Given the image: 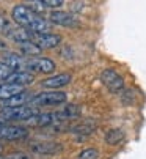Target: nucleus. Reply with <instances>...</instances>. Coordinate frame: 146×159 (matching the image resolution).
Returning a JSON list of instances; mask_svg holds the SVG:
<instances>
[{
    "mask_svg": "<svg viewBox=\"0 0 146 159\" xmlns=\"http://www.w3.org/2000/svg\"><path fill=\"white\" fill-rule=\"evenodd\" d=\"M71 79H72L71 74L61 73V74H55V76H52V77L44 79V80L41 82V85H42L44 88H61V87L68 85V84L71 82Z\"/></svg>",
    "mask_w": 146,
    "mask_h": 159,
    "instance_id": "obj_14",
    "label": "nucleus"
},
{
    "mask_svg": "<svg viewBox=\"0 0 146 159\" xmlns=\"http://www.w3.org/2000/svg\"><path fill=\"white\" fill-rule=\"evenodd\" d=\"M41 2L47 7V8H60L61 5H63V2H64V0H41Z\"/></svg>",
    "mask_w": 146,
    "mask_h": 159,
    "instance_id": "obj_22",
    "label": "nucleus"
},
{
    "mask_svg": "<svg viewBox=\"0 0 146 159\" xmlns=\"http://www.w3.org/2000/svg\"><path fill=\"white\" fill-rule=\"evenodd\" d=\"M2 153H3V147L0 145V156H2Z\"/></svg>",
    "mask_w": 146,
    "mask_h": 159,
    "instance_id": "obj_24",
    "label": "nucleus"
},
{
    "mask_svg": "<svg viewBox=\"0 0 146 159\" xmlns=\"http://www.w3.org/2000/svg\"><path fill=\"white\" fill-rule=\"evenodd\" d=\"M38 112L36 107L33 106H17V107H8V109H0V120L7 123H14V121H29L32 117H35Z\"/></svg>",
    "mask_w": 146,
    "mask_h": 159,
    "instance_id": "obj_2",
    "label": "nucleus"
},
{
    "mask_svg": "<svg viewBox=\"0 0 146 159\" xmlns=\"http://www.w3.org/2000/svg\"><path fill=\"white\" fill-rule=\"evenodd\" d=\"M13 73V70L3 61H0V80H7V77Z\"/></svg>",
    "mask_w": 146,
    "mask_h": 159,
    "instance_id": "obj_21",
    "label": "nucleus"
},
{
    "mask_svg": "<svg viewBox=\"0 0 146 159\" xmlns=\"http://www.w3.org/2000/svg\"><path fill=\"white\" fill-rule=\"evenodd\" d=\"M33 95L27 93V92H20L14 96L0 99V109H8V107H17V106H25L32 101Z\"/></svg>",
    "mask_w": 146,
    "mask_h": 159,
    "instance_id": "obj_10",
    "label": "nucleus"
},
{
    "mask_svg": "<svg viewBox=\"0 0 146 159\" xmlns=\"http://www.w3.org/2000/svg\"><path fill=\"white\" fill-rule=\"evenodd\" d=\"M0 159H30V157L24 153H13L8 156H0Z\"/></svg>",
    "mask_w": 146,
    "mask_h": 159,
    "instance_id": "obj_23",
    "label": "nucleus"
},
{
    "mask_svg": "<svg viewBox=\"0 0 146 159\" xmlns=\"http://www.w3.org/2000/svg\"><path fill=\"white\" fill-rule=\"evenodd\" d=\"M11 17L17 25L30 30L32 33H51L52 30V22L35 13L27 5H16L13 8Z\"/></svg>",
    "mask_w": 146,
    "mask_h": 159,
    "instance_id": "obj_1",
    "label": "nucleus"
},
{
    "mask_svg": "<svg viewBox=\"0 0 146 159\" xmlns=\"http://www.w3.org/2000/svg\"><path fill=\"white\" fill-rule=\"evenodd\" d=\"M101 80L105 85V88H108V92L112 93H119L124 88V80L115 70H104L101 74Z\"/></svg>",
    "mask_w": 146,
    "mask_h": 159,
    "instance_id": "obj_6",
    "label": "nucleus"
},
{
    "mask_svg": "<svg viewBox=\"0 0 146 159\" xmlns=\"http://www.w3.org/2000/svg\"><path fill=\"white\" fill-rule=\"evenodd\" d=\"M61 150V145L57 142H33L30 145V151H33L35 154H55Z\"/></svg>",
    "mask_w": 146,
    "mask_h": 159,
    "instance_id": "obj_11",
    "label": "nucleus"
},
{
    "mask_svg": "<svg viewBox=\"0 0 146 159\" xmlns=\"http://www.w3.org/2000/svg\"><path fill=\"white\" fill-rule=\"evenodd\" d=\"M49 20L55 25H61V27H79V20L72 16L71 13L61 11V10H54L49 14Z\"/></svg>",
    "mask_w": 146,
    "mask_h": 159,
    "instance_id": "obj_8",
    "label": "nucleus"
},
{
    "mask_svg": "<svg viewBox=\"0 0 146 159\" xmlns=\"http://www.w3.org/2000/svg\"><path fill=\"white\" fill-rule=\"evenodd\" d=\"M80 113H82V110H80L79 106H76V104H68V106H64L63 109H60V110L55 112V117H57V120H58V123H60V121H69V120L79 118Z\"/></svg>",
    "mask_w": 146,
    "mask_h": 159,
    "instance_id": "obj_12",
    "label": "nucleus"
},
{
    "mask_svg": "<svg viewBox=\"0 0 146 159\" xmlns=\"http://www.w3.org/2000/svg\"><path fill=\"white\" fill-rule=\"evenodd\" d=\"M33 80H35L33 73H29V71H13V73L7 77L5 82L14 84V85H20V87H25V85H30Z\"/></svg>",
    "mask_w": 146,
    "mask_h": 159,
    "instance_id": "obj_13",
    "label": "nucleus"
},
{
    "mask_svg": "<svg viewBox=\"0 0 146 159\" xmlns=\"http://www.w3.org/2000/svg\"><path fill=\"white\" fill-rule=\"evenodd\" d=\"M24 92V87L20 85H14V84H0V99H5V98H10V96H14L17 93Z\"/></svg>",
    "mask_w": 146,
    "mask_h": 159,
    "instance_id": "obj_17",
    "label": "nucleus"
},
{
    "mask_svg": "<svg viewBox=\"0 0 146 159\" xmlns=\"http://www.w3.org/2000/svg\"><path fill=\"white\" fill-rule=\"evenodd\" d=\"M17 48L20 51L22 55H25V57H36L42 52V49L39 46H36V44L33 41H27V43H19L17 44Z\"/></svg>",
    "mask_w": 146,
    "mask_h": 159,
    "instance_id": "obj_16",
    "label": "nucleus"
},
{
    "mask_svg": "<svg viewBox=\"0 0 146 159\" xmlns=\"http://www.w3.org/2000/svg\"><path fill=\"white\" fill-rule=\"evenodd\" d=\"M94 129H96V123H94L93 120H86V121H83V123L74 126V128L71 129V132H74L79 139H82V137H86V135H90Z\"/></svg>",
    "mask_w": 146,
    "mask_h": 159,
    "instance_id": "obj_15",
    "label": "nucleus"
},
{
    "mask_svg": "<svg viewBox=\"0 0 146 159\" xmlns=\"http://www.w3.org/2000/svg\"><path fill=\"white\" fill-rule=\"evenodd\" d=\"M104 139H105L107 145H118L121 140L124 139V132H123V129H110L105 134Z\"/></svg>",
    "mask_w": 146,
    "mask_h": 159,
    "instance_id": "obj_18",
    "label": "nucleus"
},
{
    "mask_svg": "<svg viewBox=\"0 0 146 159\" xmlns=\"http://www.w3.org/2000/svg\"><path fill=\"white\" fill-rule=\"evenodd\" d=\"M32 41L44 51V49H54V48H57L58 44L61 43V36L55 35L52 32L51 33H33Z\"/></svg>",
    "mask_w": 146,
    "mask_h": 159,
    "instance_id": "obj_7",
    "label": "nucleus"
},
{
    "mask_svg": "<svg viewBox=\"0 0 146 159\" xmlns=\"http://www.w3.org/2000/svg\"><path fill=\"white\" fill-rule=\"evenodd\" d=\"M3 63H7L13 71H27V57L16 52H7L2 58Z\"/></svg>",
    "mask_w": 146,
    "mask_h": 159,
    "instance_id": "obj_9",
    "label": "nucleus"
},
{
    "mask_svg": "<svg viewBox=\"0 0 146 159\" xmlns=\"http://www.w3.org/2000/svg\"><path fill=\"white\" fill-rule=\"evenodd\" d=\"M2 123H3V120H0V125H2Z\"/></svg>",
    "mask_w": 146,
    "mask_h": 159,
    "instance_id": "obj_25",
    "label": "nucleus"
},
{
    "mask_svg": "<svg viewBox=\"0 0 146 159\" xmlns=\"http://www.w3.org/2000/svg\"><path fill=\"white\" fill-rule=\"evenodd\" d=\"M77 159H99V153H97V150H94V148H86V150L80 151Z\"/></svg>",
    "mask_w": 146,
    "mask_h": 159,
    "instance_id": "obj_19",
    "label": "nucleus"
},
{
    "mask_svg": "<svg viewBox=\"0 0 146 159\" xmlns=\"http://www.w3.org/2000/svg\"><path fill=\"white\" fill-rule=\"evenodd\" d=\"M11 29H13L11 22H10L8 19H5L3 16H0V33L5 35V36H8L10 32H11Z\"/></svg>",
    "mask_w": 146,
    "mask_h": 159,
    "instance_id": "obj_20",
    "label": "nucleus"
},
{
    "mask_svg": "<svg viewBox=\"0 0 146 159\" xmlns=\"http://www.w3.org/2000/svg\"><path fill=\"white\" fill-rule=\"evenodd\" d=\"M66 101V93L63 92H44V93H38L32 98V101L29 102V106L33 107H46V106H60Z\"/></svg>",
    "mask_w": 146,
    "mask_h": 159,
    "instance_id": "obj_3",
    "label": "nucleus"
},
{
    "mask_svg": "<svg viewBox=\"0 0 146 159\" xmlns=\"http://www.w3.org/2000/svg\"><path fill=\"white\" fill-rule=\"evenodd\" d=\"M27 71L51 74L55 71V63L51 58H44V57H27Z\"/></svg>",
    "mask_w": 146,
    "mask_h": 159,
    "instance_id": "obj_5",
    "label": "nucleus"
},
{
    "mask_svg": "<svg viewBox=\"0 0 146 159\" xmlns=\"http://www.w3.org/2000/svg\"><path fill=\"white\" fill-rule=\"evenodd\" d=\"M27 135H29V131L24 126L11 125V123H7V121H3L2 125H0V140L13 142V140L25 139Z\"/></svg>",
    "mask_w": 146,
    "mask_h": 159,
    "instance_id": "obj_4",
    "label": "nucleus"
}]
</instances>
